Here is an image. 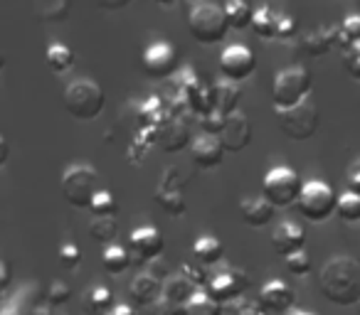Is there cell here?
<instances>
[{"label": "cell", "mask_w": 360, "mask_h": 315, "mask_svg": "<svg viewBox=\"0 0 360 315\" xmlns=\"http://www.w3.org/2000/svg\"><path fill=\"white\" fill-rule=\"evenodd\" d=\"M13 283V274H11V264H8L6 259L0 261V290L3 293H8V288H11Z\"/></svg>", "instance_id": "46"}, {"label": "cell", "mask_w": 360, "mask_h": 315, "mask_svg": "<svg viewBox=\"0 0 360 315\" xmlns=\"http://www.w3.org/2000/svg\"><path fill=\"white\" fill-rule=\"evenodd\" d=\"M3 315H15V313H11V310H3Z\"/></svg>", "instance_id": "53"}, {"label": "cell", "mask_w": 360, "mask_h": 315, "mask_svg": "<svg viewBox=\"0 0 360 315\" xmlns=\"http://www.w3.org/2000/svg\"><path fill=\"white\" fill-rule=\"evenodd\" d=\"M60 264L65 266V269H77V266L82 264V249L77 244H72V241H65V244L60 246Z\"/></svg>", "instance_id": "41"}, {"label": "cell", "mask_w": 360, "mask_h": 315, "mask_svg": "<svg viewBox=\"0 0 360 315\" xmlns=\"http://www.w3.org/2000/svg\"><path fill=\"white\" fill-rule=\"evenodd\" d=\"M212 96H215V109L222 111L225 116L240 111V101H242V86L240 81H230V79H220L212 86Z\"/></svg>", "instance_id": "23"}, {"label": "cell", "mask_w": 360, "mask_h": 315, "mask_svg": "<svg viewBox=\"0 0 360 315\" xmlns=\"http://www.w3.org/2000/svg\"><path fill=\"white\" fill-rule=\"evenodd\" d=\"M198 286L188 279L186 274H173L163 281V295L160 298L170 305H178V308H186V303L198 293Z\"/></svg>", "instance_id": "22"}, {"label": "cell", "mask_w": 360, "mask_h": 315, "mask_svg": "<svg viewBox=\"0 0 360 315\" xmlns=\"http://www.w3.org/2000/svg\"><path fill=\"white\" fill-rule=\"evenodd\" d=\"M188 30L200 45H217L225 40L230 22H227L225 6L200 0L188 11Z\"/></svg>", "instance_id": "4"}, {"label": "cell", "mask_w": 360, "mask_h": 315, "mask_svg": "<svg viewBox=\"0 0 360 315\" xmlns=\"http://www.w3.org/2000/svg\"><path fill=\"white\" fill-rule=\"evenodd\" d=\"M160 8H173V6H178V0H155Z\"/></svg>", "instance_id": "51"}, {"label": "cell", "mask_w": 360, "mask_h": 315, "mask_svg": "<svg viewBox=\"0 0 360 315\" xmlns=\"http://www.w3.org/2000/svg\"><path fill=\"white\" fill-rule=\"evenodd\" d=\"M0 145H3V155H0V166H6V161H8V140L3 138V140H0Z\"/></svg>", "instance_id": "50"}, {"label": "cell", "mask_w": 360, "mask_h": 315, "mask_svg": "<svg viewBox=\"0 0 360 315\" xmlns=\"http://www.w3.org/2000/svg\"><path fill=\"white\" fill-rule=\"evenodd\" d=\"M225 145H222L220 135L215 133H200L193 138L191 143V155H193V163L202 170H212L222 163L225 158Z\"/></svg>", "instance_id": "15"}, {"label": "cell", "mask_w": 360, "mask_h": 315, "mask_svg": "<svg viewBox=\"0 0 360 315\" xmlns=\"http://www.w3.org/2000/svg\"><path fill=\"white\" fill-rule=\"evenodd\" d=\"M72 298V288L65 283V281H52L50 288H47V305L57 308V305H65L70 303Z\"/></svg>", "instance_id": "39"}, {"label": "cell", "mask_w": 360, "mask_h": 315, "mask_svg": "<svg viewBox=\"0 0 360 315\" xmlns=\"http://www.w3.org/2000/svg\"><path fill=\"white\" fill-rule=\"evenodd\" d=\"M183 99H186L188 109L195 111L200 116H207L215 109V96H212V86L202 84L198 76H193L191 81L183 84Z\"/></svg>", "instance_id": "21"}, {"label": "cell", "mask_w": 360, "mask_h": 315, "mask_svg": "<svg viewBox=\"0 0 360 315\" xmlns=\"http://www.w3.org/2000/svg\"><path fill=\"white\" fill-rule=\"evenodd\" d=\"M180 274H186L188 279H191L193 283L198 286V288H205L207 281H210V279H205V271H202V269H195V264H183Z\"/></svg>", "instance_id": "43"}, {"label": "cell", "mask_w": 360, "mask_h": 315, "mask_svg": "<svg viewBox=\"0 0 360 315\" xmlns=\"http://www.w3.org/2000/svg\"><path fill=\"white\" fill-rule=\"evenodd\" d=\"M284 264H286V269H289V274H294V276H309L311 269H314L311 256L306 254V251H296V254H291V256H284Z\"/></svg>", "instance_id": "38"}, {"label": "cell", "mask_w": 360, "mask_h": 315, "mask_svg": "<svg viewBox=\"0 0 360 315\" xmlns=\"http://www.w3.org/2000/svg\"><path fill=\"white\" fill-rule=\"evenodd\" d=\"M314 89V79L311 72L301 65L284 67L281 72L274 74V84H271V104L274 111H286L294 106L309 101V94Z\"/></svg>", "instance_id": "3"}, {"label": "cell", "mask_w": 360, "mask_h": 315, "mask_svg": "<svg viewBox=\"0 0 360 315\" xmlns=\"http://www.w3.org/2000/svg\"><path fill=\"white\" fill-rule=\"evenodd\" d=\"M279 20H281V15H276L269 6H262V8H257L252 27H255V32L262 40H279Z\"/></svg>", "instance_id": "28"}, {"label": "cell", "mask_w": 360, "mask_h": 315, "mask_svg": "<svg viewBox=\"0 0 360 315\" xmlns=\"http://www.w3.org/2000/svg\"><path fill=\"white\" fill-rule=\"evenodd\" d=\"M220 140L225 145L227 153H240L247 145L252 143V123L242 111H235V114L227 116L225 128L220 133Z\"/></svg>", "instance_id": "17"}, {"label": "cell", "mask_w": 360, "mask_h": 315, "mask_svg": "<svg viewBox=\"0 0 360 315\" xmlns=\"http://www.w3.org/2000/svg\"><path fill=\"white\" fill-rule=\"evenodd\" d=\"M276 116H279L281 133H284L289 140L314 138V133L319 130V123H321L319 109H316L311 101H304V104L294 106V109L276 111Z\"/></svg>", "instance_id": "8"}, {"label": "cell", "mask_w": 360, "mask_h": 315, "mask_svg": "<svg viewBox=\"0 0 360 315\" xmlns=\"http://www.w3.org/2000/svg\"><path fill=\"white\" fill-rule=\"evenodd\" d=\"M25 315H55V313H52V305H32Z\"/></svg>", "instance_id": "48"}, {"label": "cell", "mask_w": 360, "mask_h": 315, "mask_svg": "<svg viewBox=\"0 0 360 315\" xmlns=\"http://www.w3.org/2000/svg\"><path fill=\"white\" fill-rule=\"evenodd\" d=\"M227 22H230L232 30H245L255 22V8L247 3V0H227L225 3Z\"/></svg>", "instance_id": "30"}, {"label": "cell", "mask_w": 360, "mask_h": 315, "mask_svg": "<svg viewBox=\"0 0 360 315\" xmlns=\"http://www.w3.org/2000/svg\"><path fill=\"white\" fill-rule=\"evenodd\" d=\"M37 18L42 22H65L70 18V0H45L37 8Z\"/></svg>", "instance_id": "34"}, {"label": "cell", "mask_w": 360, "mask_h": 315, "mask_svg": "<svg viewBox=\"0 0 360 315\" xmlns=\"http://www.w3.org/2000/svg\"><path fill=\"white\" fill-rule=\"evenodd\" d=\"M343 67H345V72H348V76L360 81V40L353 42V45L343 52Z\"/></svg>", "instance_id": "40"}, {"label": "cell", "mask_w": 360, "mask_h": 315, "mask_svg": "<svg viewBox=\"0 0 360 315\" xmlns=\"http://www.w3.org/2000/svg\"><path fill=\"white\" fill-rule=\"evenodd\" d=\"M62 104H65V111L72 119L94 121L106 106V91L101 89V84L89 79V76H79V79L70 81L65 86Z\"/></svg>", "instance_id": "2"}, {"label": "cell", "mask_w": 360, "mask_h": 315, "mask_svg": "<svg viewBox=\"0 0 360 315\" xmlns=\"http://www.w3.org/2000/svg\"><path fill=\"white\" fill-rule=\"evenodd\" d=\"M358 6H360V0H358Z\"/></svg>", "instance_id": "56"}, {"label": "cell", "mask_w": 360, "mask_h": 315, "mask_svg": "<svg viewBox=\"0 0 360 315\" xmlns=\"http://www.w3.org/2000/svg\"><path fill=\"white\" fill-rule=\"evenodd\" d=\"M101 266H104L106 274L121 276L131 266V249L121 244H109L101 251Z\"/></svg>", "instance_id": "27"}, {"label": "cell", "mask_w": 360, "mask_h": 315, "mask_svg": "<svg viewBox=\"0 0 360 315\" xmlns=\"http://www.w3.org/2000/svg\"><path fill=\"white\" fill-rule=\"evenodd\" d=\"M183 315H222V305L207 295L205 288H200L183 308Z\"/></svg>", "instance_id": "32"}, {"label": "cell", "mask_w": 360, "mask_h": 315, "mask_svg": "<svg viewBox=\"0 0 360 315\" xmlns=\"http://www.w3.org/2000/svg\"><path fill=\"white\" fill-rule=\"evenodd\" d=\"M89 234L99 244H114V239L119 236V220L116 217H94L89 222Z\"/></svg>", "instance_id": "31"}, {"label": "cell", "mask_w": 360, "mask_h": 315, "mask_svg": "<svg viewBox=\"0 0 360 315\" xmlns=\"http://www.w3.org/2000/svg\"><path fill=\"white\" fill-rule=\"evenodd\" d=\"M109 315H136V310L131 308V305H126V303H116V308L111 310Z\"/></svg>", "instance_id": "49"}, {"label": "cell", "mask_w": 360, "mask_h": 315, "mask_svg": "<svg viewBox=\"0 0 360 315\" xmlns=\"http://www.w3.org/2000/svg\"><path fill=\"white\" fill-rule=\"evenodd\" d=\"M60 315H65V313H60Z\"/></svg>", "instance_id": "57"}, {"label": "cell", "mask_w": 360, "mask_h": 315, "mask_svg": "<svg viewBox=\"0 0 360 315\" xmlns=\"http://www.w3.org/2000/svg\"><path fill=\"white\" fill-rule=\"evenodd\" d=\"M222 315H264V310H262L259 303H255V300L242 295V298L222 305Z\"/></svg>", "instance_id": "37"}, {"label": "cell", "mask_w": 360, "mask_h": 315, "mask_svg": "<svg viewBox=\"0 0 360 315\" xmlns=\"http://www.w3.org/2000/svg\"><path fill=\"white\" fill-rule=\"evenodd\" d=\"M163 246H165V241H163V234H160L158 227L143 224L129 234L131 254H134L139 261H143V264H148V261H158L160 254H163Z\"/></svg>", "instance_id": "14"}, {"label": "cell", "mask_w": 360, "mask_h": 315, "mask_svg": "<svg viewBox=\"0 0 360 315\" xmlns=\"http://www.w3.org/2000/svg\"><path fill=\"white\" fill-rule=\"evenodd\" d=\"M358 315H360V303H358Z\"/></svg>", "instance_id": "55"}, {"label": "cell", "mask_w": 360, "mask_h": 315, "mask_svg": "<svg viewBox=\"0 0 360 315\" xmlns=\"http://www.w3.org/2000/svg\"><path fill=\"white\" fill-rule=\"evenodd\" d=\"M306 244V232L301 224L291 220H281L279 224L271 232V246L276 249V254L281 256H291L296 251H304Z\"/></svg>", "instance_id": "18"}, {"label": "cell", "mask_w": 360, "mask_h": 315, "mask_svg": "<svg viewBox=\"0 0 360 315\" xmlns=\"http://www.w3.org/2000/svg\"><path fill=\"white\" fill-rule=\"evenodd\" d=\"M178 50L165 40L146 47L143 57H141V67L150 79H168L178 72Z\"/></svg>", "instance_id": "10"}, {"label": "cell", "mask_w": 360, "mask_h": 315, "mask_svg": "<svg viewBox=\"0 0 360 315\" xmlns=\"http://www.w3.org/2000/svg\"><path fill=\"white\" fill-rule=\"evenodd\" d=\"M178 168H165L160 185L155 187V202L173 217H183L188 210L186 195H183V180H178Z\"/></svg>", "instance_id": "12"}, {"label": "cell", "mask_w": 360, "mask_h": 315, "mask_svg": "<svg viewBox=\"0 0 360 315\" xmlns=\"http://www.w3.org/2000/svg\"><path fill=\"white\" fill-rule=\"evenodd\" d=\"M296 210L301 217H306L309 222H326L335 210H338V195L333 192V187L323 180H311L304 182V190L296 202Z\"/></svg>", "instance_id": "7"}, {"label": "cell", "mask_w": 360, "mask_h": 315, "mask_svg": "<svg viewBox=\"0 0 360 315\" xmlns=\"http://www.w3.org/2000/svg\"><path fill=\"white\" fill-rule=\"evenodd\" d=\"M193 259L202 266H215L225 259V244L217 236H200L193 244Z\"/></svg>", "instance_id": "25"}, {"label": "cell", "mask_w": 360, "mask_h": 315, "mask_svg": "<svg viewBox=\"0 0 360 315\" xmlns=\"http://www.w3.org/2000/svg\"><path fill=\"white\" fill-rule=\"evenodd\" d=\"M274 215H276V207L271 205V202L266 200L264 195H259V197H255V195L242 197L240 217H242V222H245L247 227H255V229H259V227H266L271 220H274Z\"/></svg>", "instance_id": "20"}, {"label": "cell", "mask_w": 360, "mask_h": 315, "mask_svg": "<svg viewBox=\"0 0 360 315\" xmlns=\"http://www.w3.org/2000/svg\"><path fill=\"white\" fill-rule=\"evenodd\" d=\"M247 288H250V276L242 269H235V266H225L217 274H212L205 286L207 295L212 300H217L220 305H227L232 300L242 298Z\"/></svg>", "instance_id": "9"}, {"label": "cell", "mask_w": 360, "mask_h": 315, "mask_svg": "<svg viewBox=\"0 0 360 315\" xmlns=\"http://www.w3.org/2000/svg\"><path fill=\"white\" fill-rule=\"evenodd\" d=\"M286 315H316V313H309V310H291V313H286Z\"/></svg>", "instance_id": "52"}, {"label": "cell", "mask_w": 360, "mask_h": 315, "mask_svg": "<svg viewBox=\"0 0 360 315\" xmlns=\"http://www.w3.org/2000/svg\"><path fill=\"white\" fill-rule=\"evenodd\" d=\"M45 62H47V67H50V72H55V74H67V72L75 67V52L67 45H62V42H52L45 52Z\"/></svg>", "instance_id": "29"}, {"label": "cell", "mask_w": 360, "mask_h": 315, "mask_svg": "<svg viewBox=\"0 0 360 315\" xmlns=\"http://www.w3.org/2000/svg\"><path fill=\"white\" fill-rule=\"evenodd\" d=\"M220 74L222 79H230V81H245L255 74L257 69V60H255V52L245 45H230L222 50L220 55Z\"/></svg>", "instance_id": "11"}, {"label": "cell", "mask_w": 360, "mask_h": 315, "mask_svg": "<svg viewBox=\"0 0 360 315\" xmlns=\"http://www.w3.org/2000/svg\"><path fill=\"white\" fill-rule=\"evenodd\" d=\"M89 212L94 217H114L119 212V202H116V197L109 190H99L94 195V200H91Z\"/></svg>", "instance_id": "36"}, {"label": "cell", "mask_w": 360, "mask_h": 315, "mask_svg": "<svg viewBox=\"0 0 360 315\" xmlns=\"http://www.w3.org/2000/svg\"><path fill=\"white\" fill-rule=\"evenodd\" d=\"M155 135V145L163 148L165 153H178L186 145L193 143L191 138V128L183 119H165L158 128H153Z\"/></svg>", "instance_id": "16"}, {"label": "cell", "mask_w": 360, "mask_h": 315, "mask_svg": "<svg viewBox=\"0 0 360 315\" xmlns=\"http://www.w3.org/2000/svg\"><path fill=\"white\" fill-rule=\"evenodd\" d=\"M104 11H121V8H126L131 3V0H96Z\"/></svg>", "instance_id": "47"}, {"label": "cell", "mask_w": 360, "mask_h": 315, "mask_svg": "<svg viewBox=\"0 0 360 315\" xmlns=\"http://www.w3.org/2000/svg\"><path fill=\"white\" fill-rule=\"evenodd\" d=\"M129 295L139 308H150V305L158 303L160 295H163V281L150 274V271L136 274L134 281L129 283Z\"/></svg>", "instance_id": "19"}, {"label": "cell", "mask_w": 360, "mask_h": 315, "mask_svg": "<svg viewBox=\"0 0 360 315\" xmlns=\"http://www.w3.org/2000/svg\"><path fill=\"white\" fill-rule=\"evenodd\" d=\"M335 215H338L340 222H345V224H355V222H360V195L358 192H343V195H338V210H335Z\"/></svg>", "instance_id": "33"}, {"label": "cell", "mask_w": 360, "mask_h": 315, "mask_svg": "<svg viewBox=\"0 0 360 315\" xmlns=\"http://www.w3.org/2000/svg\"><path fill=\"white\" fill-rule=\"evenodd\" d=\"M99 190V173L86 163L70 166L60 177L62 197H65L67 205L77 207V210H89L91 200Z\"/></svg>", "instance_id": "5"}, {"label": "cell", "mask_w": 360, "mask_h": 315, "mask_svg": "<svg viewBox=\"0 0 360 315\" xmlns=\"http://www.w3.org/2000/svg\"><path fill=\"white\" fill-rule=\"evenodd\" d=\"M202 133H215V135H220L222 133V128H225V121H227V116L222 114V111H217V109H212L207 116H202Z\"/></svg>", "instance_id": "42"}, {"label": "cell", "mask_w": 360, "mask_h": 315, "mask_svg": "<svg viewBox=\"0 0 360 315\" xmlns=\"http://www.w3.org/2000/svg\"><path fill=\"white\" fill-rule=\"evenodd\" d=\"M345 182H348L350 192H358L360 195V158L348 168V175H345Z\"/></svg>", "instance_id": "44"}, {"label": "cell", "mask_w": 360, "mask_h": 315, "mask_svg": "<svg viewBox=\"0 0 360 315\" xmlns=\"http://www.w3.org/2000/svg\"><path fill=\"white\" fill-rule=\"evenodd\" d=\"M296 35V20L289 15H281L279 20V40H291Z\"/></svg>", "instance_id": "45"}, {"label": "cell", "mask_w": 360, "mask_h": 315, "mask_svg": "<svg viewBox=\"0 0 360 315\" xmlns=\"http://www.w3.org/2000/svg\"><path fill=\"white\" fill-rule=\"evenodd\" d=\"M360 40V13H353V15H348L343 22H340L338 27V47L340 50H348L353 42Z\"/></svg>", "instance_id": "35"}, {"label": "cell", "mask_w": 360, "mask_h": 315, "mask_svg": "<svg viewBox=\"0 0 360 315\" xmlns=\"http://www.w3.org/2000/svg\"><path fill=\"white\" fill-rule=\"evenodd\" d=\"M116 308L114 293L104 286H94L84 293V310L91 315H109Z\"/></svg>", "instance_id": "26"}, {"label": "cell", "mask_w": 360, "mask_h": 315, "mask_svg": "<svg viewBox=\"0 0 360 315\" xmlns=\"http://www.w3.org/2000/svg\"><path fill=\"white\" fill-rule=\"evenodd\" d=\"M338 45V27H319V30H311L301 37V47H304L309 55H326L333 47Z\"/></svg>", "instance_id": "24"}, {"label": "cell", "mask_w": 360, "mask_h": 315, "mask_svg": "<svg viewBox=\"0 0 360 315\" xmlns=\"http://www.w3.org/2000/svg\"><path fill=\"white\" fill-rule=\"evenodd\" d=\"M304 190V182L296 175L294 168L289 166H276L262 180V195L276 207V210H286V207H294L301 197Z\"/></svg>", "instance_id": "6"}, {"label": "cell", "mask_w": 360, "mask_h": 315, "mask_svg": "<svg viewBox=\"0 0 360 315\" xmlns=\"http://www.w3.org/2000/svg\"><path fill=\"white\" fill-rule=\"evenodd\" d=\"M191 3H193V6H195V3H200V0H191Z\"/></svg>", "instance_id": "54"}, {"label": "cell", "mask_w": 360, "mask_h": 315, "mask_svg": "<svg viewBox=\"0 0 360 315\" xmlns=\"http://www.w3.org/2000/svg\"><path fill=\"white\" fill-rule=\"evenodd\" d=\"M319 290L328 303L348 308L360 303V261L350 256H333L319 274Z\"/></svg>", "instance_id": "1"}, {"label": "cell", "mask_w": 360, "mask_h": 315, "mask_svg": "<svg viewBox=\"0 0 360 315\" xmlns=\"http://www.w3.org/2000/svg\"><path fill=\"white\" fill-rule=\"evenodd\" d=\"M257 303L269 315H286L294 310L296 295L294 288L289 283H284V281H266L262 286L259 295H257Z\"/></svg>", "instance_id": "13"}]
</instances>
